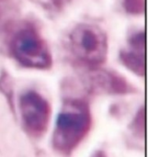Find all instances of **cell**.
Returning <instances> with one entry per match:
<instances>
[{"mask_svg":"<svg viewBox=\"0 0 148 157\" xmlns=\"http://www.w3.org/2000/svg\"><path fill=\"white\" fill-rule=\"evenodd\" d=\"M91 126L88 104L82 100L68 101L59 113L53 132V147L63 153H71L86 137Z\"/></svg>","mask_w":148,"mask_h":157,"instance_id":"1","label":"cell"},{"mask_svg":"<svg viewBox=\"0 0 148 157\" xmlns=\"http://www.w3.org/2000/svg\"><path fill=\"white\" fill-rule=\"evenodd\" d=\"M132 49L121 53V59L125 66L140 76L145 75V33L144 31L135 33L130 40Z\"/></svg>","mask_w":148,"mask_h":157,"instance_id":"5","label":"cell"},{"mask_svg":"<svg viewBox=\"0 0 148 157\" xmlns=\"http://www.w3.org/2000/svg\"><path fill=\"white\" fill-rule=\"evenodd\" d=\"M10 51L25 67L46 69L52 64L51 52L45 40L32 27L22 28L14 34L10 40Z\"/></svg>","mask_w":148,"mask_h":157,"instance_id":"3","label":"cell"},{"mask_svg":"<svg viewBox=\"0 0 148 157\" xmlns=\"http://www.w3.org/2000/svg\"><path fill=\"white\" fill-rule=\"evenodd\" d=\"M73 54L89 66H99L107 59V36L97 25L82 23L74 28L69 35Z\"/></svg>","mask_w":148,"mask_h":157,"instance_id":"2","label":"cell"},{"mask_svg":"<svg viewBox=\"0 0 148 157\" xmlns=\"http://www.w3.org/2000/svg\"><path fill=\"white\" fill-rule=\"evenodd\" d=\"M144 0H125V7L129 12L140 13L144 10Z\"/></svg>","mask_w":148,"mask_h":157,"instance_id":"6","label":"cell"},{"mask_svg":"<svg viewBox=\"0 0 148 157\" xmlns=\"http://www.w3.org/2000/svg\"><path fill=\"white\" fill-rule=\"evenodd\" d=\"M54 1V3L55 4H62V3H64V2H65V1H67V0H53Z\"/></svg>","mask_w":148,"mask_h":157,"instance_id":"7","label":"cell"},{"mask_svg":"<svg viewBox=\"0 0 148 157\" xmlns=\"http://www.w3.org/2000/svg\"><path fill=\"white\" fill-rule=\"evenodd\" d=\"M19 109L23 123L29 133L40 136L46 132L51 107L43 97L35 91L25 92L19 98Z\"/></svg>","mask_w":148,"mask_h":157,"instance_id":"4","label":"cell"}]
</instances>
